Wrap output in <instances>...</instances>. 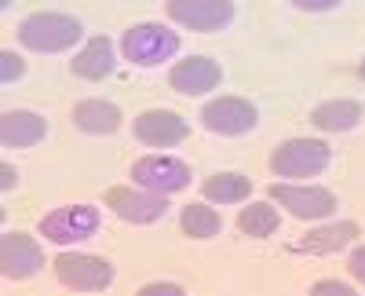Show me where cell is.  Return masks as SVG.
<instances>
[{
  "instance_id": "6da1fadb",
  "label": "cell",
  "mask_w": 365,
  "mask_h": 296,
  "mask_svg": "<svg viewBox=\"0 0 365 296\" xmlns=\"http://www.w3.org/2000/svg\"><path fill=\"white\" fill-rule=\"evenodd\" d=\"M84 37V26L73 15L63 11H37L19 22V41L22 48L37 51V55H58V51H70L77 41Z\"/></svg>"
},
{
  "instance_id": "7a4b0ae2",
  "label": "cell",
  "mask_w": 365,
  "mask_h": 296,
  "mask_svg": "<svg viewBox=\"0 0 365 296\" xmlns=\"http://www.w3.org/2000/svg\"><path fill=\"white\" fill-rule=\"evenodd\" d=\"M267 165L278 180H314L332 165V150L322 139H285L270 150Z\"/></svg>"
},
{
  "instance_id": "3957f363",
  "label": "cell",
  "mask_w": 365,
  "mask_h": 296,
  "mask_svg": "<svg viewBox=\"0 0 365 296\" xmlns=\"http://www.w3.org/2000/svg\"><path fill=\"white\" fill-rule=\"evenodd\" d=\"M120 55L135 66H161L179 55V34L161 22H135L120 37Z\"/></svg>"
},
{
  "instance_id": "277c9868",
  "label": "cell",
  "mask_w": 365,
  "mask_h": 296,
  "mask_svg": "<svg viewBox=\"0 0 365 296\" xmlns=\"http://www.w3.org/2000/svg\"><path fill=\"white\" fill-rule=\"evenodd\" d=\"M128 180H132L135 187L150 190V194L168 198V194L187 190L190 180H194V172H190L187 161H179V158H172V154H146V158L132 161Z\"/></svg>"
},
{
  "instance_id": "5b68a950",
  "label": "cell",
  "mask_w": 365,
  "mask_h": 296,
  "mask_svg": "<svg viewBox=\"0 0 365 296\" xmlns=\"http://www.w3.org/2000/svg\"><path fill=\"white\" fill-rule=\"evenodd\" d=\"M99 227H103V213L96 209V205H63V209L41 216V223H37L41 238H48L55 245L88 242V238L99 234Z\"/></svg>"
},
{
  "instance_id": "8992f818",
  "label": "cell",
  "mask_w": 365,
  "mask_h": 296,
  "mask_svg": "<svg viewBox=\"0 0 365 296\" xmlns=\"http://www.w3.org/2000/svg\"><path fill=\"white\" fill-rule=\"evenodd\" d=\"M51 271L58 285H66L73 292H103L113 285V263L91 252H58Z\"/></svg>"
},
{
  "instance_id": "52a82bcc",
  "label": "cell",
  "mask_w": 365,
  "mask_h": 296,
  "mask_svg": "<svg viewBox=\"0 0 365 296\" xmlns=\"http://www.w3.org/2000/svg\"><path fill=\"white\" fill-rule=\"evenodd\" d=\"M270 201H278L282 209L296 220H325L340 209V201L325 187H299V183H270Z\"/></svg>"
},
{
  "instance_id": "ba28073f",
  "label": "cell",
  "mask_w": 365,
  "mask_h": 296,
  "mask_svg": "<svg viewBox=\"0 0 365 296\" xmlns=\"http://www.w3.org/2000/svg\"><path fill=\"white\" fill-rule=\"evenodd\" d=\"M201 125L216 136H245L259 125V110L241 96H220L201 106Z\"/></svg>"
},
{
  "instance_id": "9c48e42d",
  "label": "cell",
  "mask_w": 365,
  "mask_h": 296,
  "mask_svg": "<svg viewBox=\"0 0 365 296\" xmlns=\"http://www.w3.org/2000/svg\"><path fill=\"white\" fill-rule=\"evenodd\" d=\"M103 201H106V209L125 223H158L168 213V201L161 194L143 190V187H110Z\"/></svg>"
},
{
  "instance_id": "30bf717a",
  "label": "cell",
  "mask_w": 365,
  "mask_h": 296,
  "mask_svg": "<svg viewBox=\"0 0 365 296\" xmlns=\"http://www.w3.org/2000/svg\"><path fill=\"white\" fill-rule=\"evenodd\" d=\"M41 267H44V249H41V242L34 238V234L8 230L4 238H0V271H4V278L26 282Z\"/></svg>"
},
{
  "instance_id": "8fae6325",
  "label": "cell",
  "mask_w": 365,
  "mask_h": 296,
  "mask_svg": "<svg viewBox=\"0 0 365 296\" xmlns=\"http://www.w3.org/2000/svg\"><path fill=\"white\" fill-rule=\"evenodd\" d=\"M168 19L182 29H194V34H216V29L230 26L234 4L230 0H172Z\"/></svg>"
},
{
  "instance_id": "7c38bea8",
  "label": "cell",
  "mask_w": 365,
  "mask_h": 296,
  "mask_svg": "<svg viewBox=\"0 0 365 296\" xmlns=\"http://www.w3.org/2000/svg\"><path fill=\"white\" fill-rule=\"evenodd\" d=\"M220 81H223V66L208 55H190V58H182V63H175L168 70V88L179 96H187V99L216 92Z\"/></svg>"
},
{
  "instance_id": "4fadbf2b",
  "label": "cell",
  "mask_w": 365,
  "mask_h": 296,
  "mask_svg": "<svg viewBox=\"0 0 365 296\" xmlns=\"http://www.w3.org/2000/svg\"><path fill=\"white\" fill-rule=\"evenodd\" d=\"M132 132L143 146H179L182 139L190 136V121L175 110H143L135 121H132Z\"/></svg>"
},
{
  "instance_id": "5bb4252c",
  "label": "cell",
  "mask_w": 365,
  "mask_h": 296,
  "mask_svg": "<svg viewBox=\"0 0 365 296\" xmlns=\"http://www.w3.org/2000/svg\"><path fill=\"white\" fill-rule=\"evenodd\" d=\"M48 136V121L34 110H8L0 117V143L8 150H26V146H37Z\"/></svg>"
},
{
  "instance_id": "9a60e30c",
  "label": "cell",
  "mask_w": 365,
  "mask_h": 296,
  "mask_svg": "<svg viewBox=\"0 0 365 296\" xmlns=\"http://www.w3.org/2000/svg\"><path fill=\"white\" fill-rule=\"evenodd\" d=\"M354 238H361V227L354 220H340V223H325L303 234V242L292 245L296 252H307V256H329V252H340L347 249Z\"/></svg>"
},
{
  "instance_id": "2e32d148",
  "label": "cell",
  "mask_w": 365,
  "mask_h": 296,
  "mask_svg": "<svg viewBox=\"0 0 365 296\" xmlns=\"http://www.w3.org/2000/svg\"><path fill=\"white\" fill-rule=\"evenodd\" d=\"M73 125L88 136H113L125 125V113H120V106L110 103V99H84V103L73 106Z\"/></svg>"
},
{
  "instance_id": "e0dca14e",
  "label": "cell",
  "mask_w": 365,
  "mask_h": 296,
  "mask_svg": "<svg viewBox=\"0 0 365 296\" xmlns=\"http://www.w3.org/2000/svg\"><path fill=\"white\" fill-rule=\"evenodd\" d=\"M113 41L110 37H91L77 55H73V63H70V70H73V77H81V81H103V77H110L113 73Z\"/></svg>"
},
{
  "instance_id": "ac0fdd59",
  "label": "cell",
  "mask_w": 365,
  "mask_h": 296,
  "mask_svg": "<svg viewBox=\"0 0 365 296\" xmlns=\"http://www.w3.org/2000/svg\"><path fill=\"white\" fill-rule=\"evenodd\" d=\"M361 121V103L354 99H329L311 110V125L318 132H351Z\"/></svg>"
},
{
  "instance_id": "d6986e66",
  "label": "cell",
  "mask_w": 365,
  "mask_h": 296,
  "mask_svg": "<svg viewBox=\"0 0 365 296\" xmlns=\"http://www.w3.org/2000/svg\"><path fill=\"white\" fill-rule=\"evenodd\" d=\"M201 194L205 201H216V205H241L252 194V180L245 172H216L201 183Z\"/></svg>"
},
{
  "instance_id": "ffe728a7",
  "label": "cell",
  "mask_w": 365,
  "mask_h": 296,
  "mask_svg": "<svg viewBox=\"0 0 365 296\" xmlns=\"http://www.w3.org/2000/svg\"><path fill=\"white\" fill-rule=\"evenodd\" d=\"M179 227H182V234L205 242V238H216V234L223 230V216L216 209H208V205L194 201V205H187V209L179 213Z\"/></svg>"
},
{
  "instance_id": "44dd1931",
  "label": "cell",
  "mask_w": 365,
  "mask_h": 296,
  "mask_svg": "<svg viewBox=\"0 0 365 296\" xmlns=\"http://www.w3.org/2000/svg\"><path fill=\"white\" fill-rule=\"evenodd\" d=\"M278 223H282V216L270 201H252L249 209L237 213V230L249 234V238H270L278 230Z\"/></svg>"
},
{
  "instance_id": "7402d4cb",
  "label": "cell",
  "mask_w": 365,
  "mask_h": 296,
  "mask_svg": "<svg viewBox=\"0 0 365 296\" xmlns=\"http://www.w3.org/2000/svg\"><path fill=\"white\" fill-rule=\"evenodd\" d=\"M22 77H26L22 55H15L11 48H4V51H0V81H4V84H15V81H22Z\"/></svg>"
},
{
  "instance_id": "603a6c76",
  "label": "cell",
  "mask_w": 365,
  "mask_h": 296,
  "mask_svg": "<svg viewBox=\"0 0 365 296\" xmlns=\"http://www.w3.org/2000/svg\"><path fill=\"white\" fill-rule=\"evenodd\" d=\"M311 296H358V289L347 282H336V278H322L311 285Z\"/></svg>"
},
{
  "instance_id": "cb8c5ba5",
  "label": "cell",
  "mask_w": 365,
  "mask_h": 296,
  "mask_svg": "<svg viewBox=\"0 0 365 296\" xmlns=\"http://www.w3.org/2000/svg\"><path fill=\"white\" fill-rule=\"evenodd\" d=\"M135 296H187V289L175 282H146Z\"/></svg>"
},
{
  "instance_id": "d4e9b609",
  "label": "cell",
  "mask_w": 365,
  "mask_h": 296,
  "mask_svg": "<svg viewBox=\"0 0 365 296\" xmlns=\"http://www.w3.org/2000/svg\"><path fill=\"white\" fill-rule=\"evenodd\" d=\"M347 275L365 285V245H354V249H351V256H347Z\"/></svg>"
},
{
  "instance_id": "484cf974",
  "label": "cell",
  "mask_w": 365,
  "mask_h": 296,
  "mask_svg": "<svg viewBox=\"0 0 365 296\" xmlns=\"http://www.w3.org/2000/svg\"><path fill=\"white\" fill-rule=\"evenodd\" d=\"M299 11H336L340 0H292Z\"/></svg>"
},
{
  "instance_id": "4316f807",
  "label": "cell",
  "mask_w": 365,
  "mask_h": 296,
  "mask_svg": "<svg viewBox=\"0 0 365 296\" xmlns=\"http://www.w3.org/2000/svg\"><path fill=\"white\" fill-rule=\"evenodd\" d=\"M15 183H19V172L11 168V161H4V165H0V187L15 190Z\"/></svg>"
},
{
  "instance_id": "83f0119b",
  "label": "cell",
  "mask_w": 365,
  "mask_h": 296,
  "mask_svg": "<svg viewBox=\"0 0 365 296\" xmlns=\"http://www.w3.org/2000/svg\"><path fill=\"white\" fill-rule=\"evenodd\" d=\"M358 73H361V81H365V58H361V66H358Z\"/></svg>"
}]
</instances>
